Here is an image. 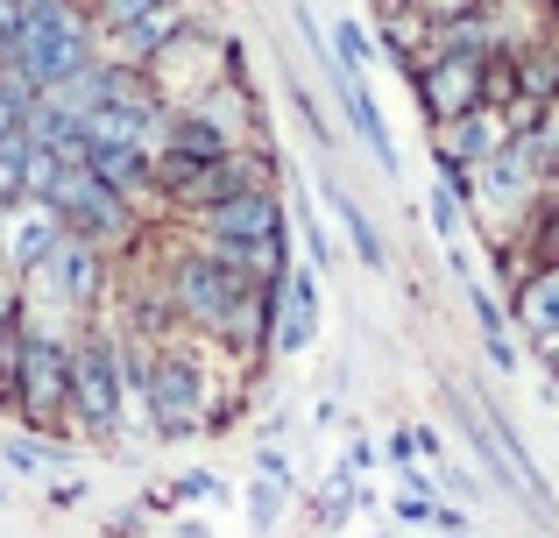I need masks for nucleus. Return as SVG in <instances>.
Segmentation results:
<instances>
[{
  "mask_svg": "<svg viewBox=\"0 0 559 538\" xmlns=\"http://www.w3.org/2000/svg\"><path fill=\"white\" fill-rule=\"evenodd\" d=\"M121 347H114L107 319H85L71 333V418H64V440L79 446H107L121 454Z\"/></svg>",
  "mask_w": 559,
  "mask_h": 538,
  "instance_id": "f257e3e1",
  "label": "nucleus"
},
{
  "mask_svg": "<svg viewBox=\"0 0 559 538\" xmlns=\"http://www.w3.org/2000/svg\"><path fill=\"white\" fill-rule=\"evenodd\" d=\"M93 57H99V36H93V22H85L79 0H28L22 36H14V50H8V71L28 79L36 93H50V85L79 79Z\"/></svg>",
  "mask_w": 559,
  "mask_h": 538,
  "instance_id": "f03ea898",
  "label": "nucleus"
},
{
  "mask_svg": "<svg viewBox=\"0 0 559 538\" xmlns=\"http://www.w3.org/2000/svg\"><path fill=\"white\" fill-rule=\"evenodd\" d=\"M241 71H248V50L227 28V14H219V22H191L170 50H156L142 79H150V93L164 107H191L199 93H213L219 79H241Z\"/></svg>",
  "mask_w": 559,
  "mask_h": 538,
  "instance_id": "7ed1b4c3",
  "label": "nucleus"
},
{
  "mask_svg": "<svg viewBox=\"0 0 559 538\" xmlns=\"http://www.w3.org/2000/svg\"><path fill=\"white\" fill-rule=\"evenodd\" d=\"M8 411L22 418V432H50V440H64V418H71V340L22 326Z\"/></svg>",
  "mask_w": 559,
  "mask_h": 538,
  "instance_id": "20e7f679",
  "label": "nucleus"
},
{
  "mask_svg": "<svg viewBox=\"0 0 559 538\" xmlns=\"http://www.w3.org/2000/svg\"><path fill=\"white\" fill-rule=\"evenodd\" d=\"M43 206H57L64 235L99 241L107 255H128L142 235H150V220H142L121 192H107V184H99L85 164H64V170H57V184H50V199H43Z\"/></svg>",
  "mask_w": 559,
  "mask_h": 538,
  "instance_id": "39448f33",
  "label": "nucleus"
},
{
  "mask_svg": "<svg viewBox=\"0 0 559 538\" xmlns=\"http://www.w3.org/2000/svg\"><path fill=\"white\" fill-rule=\"evenodd\" d=\"M411 93H418V113L425 121H461V113L489 107V57H467V50H439L425 57L418 71H404Z\"/></svg>",
  "mask_w": 559,
  "mask_h": 538,
  "instance_id": "423d86ee",
  "label": "nucleus"
},
{
  "mask_svg": "<svg viewBox=\"0 0 559 538\" xmlns=\"http://www.w3.org/2000/svg\"><path fill=\"white\" fill-rule=\"evenodd\" d=\"M326 333V276L312 263H290L276 276V326H270V361H305Z\"/></svg>",
  "mask_w": 559,
  "mask_h": 538,
  "instance_id": "0eeeda50",
  "label": "nucleus"
},
{
  "mask_svg": "<svg viewBox=\"0 0 559 538\" xmlns=\"http://www.w3.org/2000/svg\"><path fill=\"white\" fill-rule=\"evenodd\" d=\"M191 241H290V213H284V184H262V192H234L219 206L178 220Z\"/></svg>",
  "mask_w": 559,
  "mask_h": 538,
  "instance_id": "6e6552de",
  "label": "nucleus"
},
{
  "mask_svg": "<svg viewBox=\"0 0 559 538\" xmlns=\"http://www.w3.org/2000/svg\"><path fill=\"white\" fill-rule=\"evenodd\" d=\"M191 22H219V0H164V8L135 14L128 28L99 36V57H107V64H128V71H150V57L170 50Z\"/></svg>",
  "mask_w": 559,
  "mask_h": 538,
  "instance_id": "1a4fd4ad",
  "label": "nucleus"
},
{
  "mask_svg": "<svg viewBox=\"0 0 559 538\" xmlns=\"http://www.w3.org/2000/svg\"><path fill=\"white\" fill-rule=\"evenodd\" d=\"M319 71H326V85H333V99H341L347 128L361 135V150L376 156V170H382V178H404V156H396V135H390V121H382V107H376L369 79H361V71H347L341 57H326Z\"/></svg>",
  "mask_w": 559,
  "mask_h": 538,
  "instance_id": "9d476101",
  "label": "nucleus"
},
{
  "mask_svg": "<svg viewBox=\"0 0 559 538\" xmlns=\"http://www.w3.org/2000/svg\"><path fill=\"white\" fill-rule=\"evenodd\" d=\"M57 241H64L57 206H43V199H14V206H0V276H8V284H22Z\"/></svg>",
  "mask_w": 559,
  "mask_h": 538,
  "instance_id": "9b49d317",
  "label": "nucleus"
},
{
  "mask_svg": "<svg viewBox=\"0 0 559 538\" xmlns=\"http://www.w3.org/2000/svg\"><path fill=\"white\" fill-rule=\"evenodd\" d=\"M510 142H518L510 113L503 107H475V113H461V121L432 128V164L439 170H475V164H489V156H503Z\"/></svg>",
  "mask_w": 559,
  "mask_h": 538,
  "instance_id": "f8f14e48",
  "label": "nucleus"
},
{
  "mask_svg": "<svg viewBox=\"0 0 559 538\" xmlns=\"http://www.w3.org/2000/svg\"><path fill=\"white\" fill-rule=\"evenodd\" d=\"M312 199H326V213L341 220V235H347V255H355V263L369 270V276H390V241L376 235V220L361 213V199L347 192V184L333 178V170H319V192H312Z\"/></svg>",
  "mask_w": 559,
  "mask_h": 538,
  "instance_id": "ddd939ff",
  "label": "nucleus"
},
{
  "mask_svg": "<svg viewBox=\"0 0 559 538\" xmlns=\"http://www.w3.org/2000/svg\"><path fill=\"white\" fill-rule=\"evenodd\" d=\"M510 304V326H518V340H546V333H559V263H538L532 276H518V284L503 290Z\"/></svg>",
  "mask_w": 559,
  "mask_h": 538,
  "instance_id": "4468645a",
  "label": "nucleus"
},
{
  "mask_svg": "<svg viewBox=\"0 0 559 538\" xmlns=\"http://www.w3.org/2000/svg\"><path fill=\"white\" fill-rule=\"evenodd\" d=\"M0 461H8L14 475H50L71 461V440H50V432H8L0 440Z\"/></svg>",
  "mask_w": 559,
  "mask_h": 538,
  "instance_id": "2eb2a0df",
  "label": "nucleus"
},
{
  "mask_svg": "<svg viewBox=\"0 0 559 538\" xmlns=\"http://www.w3.org/2000/svg\"><path fill=\"white\" fill-rule=\"evenodd\" d=\"M284 99H290V113H298V128H305V142H312L319 156L333 164V150H341V128L326 121V107H319V93L298 79V71H284Z\"/></svg>",
  "mask_w": 559,
  "mask_h": 538,
  "instance_id": "dca6fc26",
  "label": "nucleus"
},
{
  "mask_svg": "<svg viewBox=\"0 0 559 538\" xmlns=\"http://www.w3.org/2000/svg\"><path fill=\"white\" fill-rule=\"evenodd\" d=\"M290 497H298V489H290V482H270V475H248V489H241L248 531H262V538H270V531H276V525H284V517H290Z\"/></svg>",
  "mask_w": 559,
  "mask_h": 538,
  "instance_id": "f3484780",
  "label": "nucleus"
},
{
  "mask_svg": "<svg viewBox=\"0 0 559 538\" xmlns=\"http://www.w3.org/2000/svg\"><path fill=\"white\" fill-rule=\"evenodd\" d=\"M326 43H333V57H341L347 71H361V79H369V71L382 64V43L369 36V22H355V14H333Z\"/></svg>",
  "mask_w": 559,
  "mask_h": 538,
  "instance_id": "a211bd4d",
  "label": "nucleus"
},
{
  "mask_svg": "<svg viewBox=\"0 0 559 538\" xmlns=\"http://www.w3.org/2000/svg\"><path fill=\"white\" fill-rule=\"evenodd\" d=\"M425 220H432L439 249H453V241H461L467 206H461V192H453V178H447V170H432V184H425Z\"/></svg>",
  "mask_w": 559,
  "mask_h": 538,
  "instance_id": "6ab92c4d",
  "label": "nucleus"
},
{
  "mask_svg": "<svg viewBox=\"0 0 559 538\" xmlns=\"http://www.w3.org/2000/svg\"><path fill=\"white\" fill-rule=\"evenodd\" d=\"M28 199V128H0V206Z\"/></svg>",
  "mask_w": 559,
  "mask_h": 538,
  "instance_id": "aec40b11",
  "label": "nucleus"
},
{
  "mask_svg": "<svg viewBox=\"0 0 559 538\" xmlns=\"http://www.w3.org/2000/svg\"><path fill=\"white\" fill-rule=\"evenodd\" d=\"M14 355H22V298H14V284L0 276V404H8V390H14Z\"/></svg>",
  "mask_w": 559,
  "mask_h": 538,
  "instance_id": "412c9836",
  "label": "nucleus"
},
{
  "mask_svg": "<svg viewBox=\"0 0 559 538\" xmlns=\"http://www.w3.org/2000/svg\"><path fill=\"white\" fill-rule=\"evenodd\" d=\"M156 497H164L170 511H178V503H234V482H227V475H213V468H185L178 482L156 489Z\"/></svg>",
  "mask_w": 559,
  "mask_h": 538,
  "instance_id": "4be33fe9",
  "label": "nucleus"
},
{
  "mask_svg": "<svg viewBox=\"0 0 559 538\" xmlns=\"http://www.w3.org/2000/svg\"><path fill=\"white\" fill-rule=\"evenodd\" d=\"M79 8H85V22H93V36H114V28H128L135 14L164 8V0H79Z\"/></svg>",
  "mask_w": 559,
  "mask_h": 538,
  "instance_id": "5701e85b",
  "label": "nucleus"
},
{
  "mask_svg": "<svg viewBox=\"0 0 559 538\" xmlns=\"http://www.w3.org/2000/svg\"><path fill=\"white\" fill-rule=\"evenodd\" d=\"M432 482H439V497L461 503V511H475V503H481V475H475V468H461V461H439Z\"/></svg>",
  "mask_w": 559,
  "mask_h": 538,
  "instance_id": "b1692460",
  "label": "nucleus"
},
{
  "mask_svg": "<svg viewBox=\"0 0 559 538\" xmlns=\"http://www.w3.org/2000/svg\"><path fill=\"white\" fill-rule=\"evenodd\" d=\"M382 511H390L404 531H432V511H439V497H411V489H396V497L382 503Z\"/></svg>",
  "mask_w": 559,
  "mask_h": 538,
  "instance_id": "393cba45",
  "label": "nucleus"
},
{
  "mask_svg": "<svg viewBox=\"0 0 559 538\" xmlns=\"http://www.w3.org/2000/svg\"><path fill=\"white\" fill-rule=\"evenodd\" d=\"M255 475H270V482H290V489H298V468H290V446H284V440H255Z\"/></svg>",
  "mask_w": 559,
  "mask_h": 538,
  "instance_id": "a878e982",
  "label": "nucleus"
},
{
  "mask_svg": "<svg viewBox=\"0 0 559 538\" xmlns=\"http://www.w3.org/2000/svg\"><path fill=\"white\" fill-rule=\"evenodd\" d=\"M404 8L411 14H418V22H461V14H481V8H489V0H404Z\"/></svg>",
  "mask_w": 559,
  "mask_h": 538,
  "instance_id": "bb28decb",
  "label": "nucleus"
},
{
  "mask_svg": "<svg viewBox=\"0 0 559 538\" xmlns=\"http://www.w3.org/2000/svg\"><path fill=\"white\" fill-rule=\"evenodd\" d=\"M341 468H347V475H355V482H361V475H369V468H382V446L369 440V432H355V440H347V454H341Z\"/></svg>",
  "mask_w": 559,
  "mask_h": 538,
  "instance_id": "cd10ccee",
  "label": "nucleus"
},
{
  "mask_svg": "<svg viewBox=\"0 0 559 538\" xmlns=\"http://www.w3.org/2000/svg\"><path fill=\"white\" fill-rule=\"evenodd\" d=\"M85 497H93V482H85V475H64V482L43 489V503H50V511H79Z\"/></svg>",
  "mask_w": 559,
  "mask_h": 538,
  "instance_id": "c85d7f7f",
  "label": "nucleus"
},
{
  "mask_svg": "<svg viewBox=\"0 0 559 538\" xmlns=\"http://www.w3.org/2000/svg\"><path fill=\"white\" fill-rule=\"evenodd\" d=\"M382 461H390L396 475H404V468H425V461H418V440H411V426H396L390 440H382Z\"/></svg>",
  "mask_w": 559,
  "mask_h": 538,
  "instance_id": "c756f323",
  "label": "nucleus"
},
{
  "mask_svg": "<svg viewBox=\"0 0 559 538\" xmlns=\"http://www.w3.org/2000/svg\"><path fill=\"white\" fill-rule=\"evenodd\" d=\"M411 440H418V461H425V468L453 461V446H447V432H439V426H411Z\"/></svg>",
  "mask_w": 559,
  "mask_h": 538,
  "instance_id": "7c9ffc66",
  "label": "nucleus"
},
{
  "mask_svg": "<svg viewBox=\"0 0 559 538\" xmlns=\"http://www.w3.org/2000/svg\"><path fill=\"white\" fill-rule=\"evenodd\" d=\"M22 8H28V0H0V64H8L14 36H22Z\"/></svg>",
  "mask_w": 559,
  "mask_h": 538,
  "instance_id": "2f4dec72",
  "label": "nucleus"
},
{
  "mask_svg": "<svg viewBox=\"0 0 559 538\" xmlns=\"http://www.w3.org/2000/svg\"><path fill=\"white\" fill-rule=\"evenodd\" d=\"M312 426H319V432L347 426V411H341V397H333V390H319V404H312Z\"/></svg>",
  "mask_w": 559,
  "mask_h": 538,
  "instance_id": "473e14b6",
  "label": "nucleus"
},
{
  "mask_svg": "<svg viewBox=\"0 0 559 538\" xmlns=\"http://www.w3.org/2000/svg\"><path fill=\"white\" fill-rule=\"evenodd\" d=\"M170 538H213V531H205L199 517H178V525H170Z\"/></svg>",
  "mask_w": 559,
  "mask_h": 538,
  "instance_id": "72a5a7b5",
  "label": "nucleus"
},
{
  "mask_svg": "<svg viewBox=\"0 0 559 538\" xmlns=\"http://www.w3.org/2000/svg\"><path fill=\"white\" fill-rule=\"evenodd\" d=\"M432 538H475V531H432Z\"/></svg>",
  "mask_w": 559,
  "mask_h": 538,
  "instance_id": "f704fd0d",
  "label": "nucleus"
},
{
  "mask_svg": "<svg viewBox=\"0 0 559 538\" xmlns=\"http://www.w3.org/2000/svg\"><path fill=\"white\" fill-rule=\"evenodd\" d=\"M369 538H396V531H369Z\"/></svg>",
  "mask_w": 559,
  "mask_h": 538,
  "instance_id": "c9c22d12",
  "label": "nucleus"
}]
</instances>
